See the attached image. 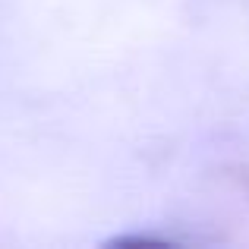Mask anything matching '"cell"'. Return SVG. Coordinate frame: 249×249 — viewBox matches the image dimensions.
Segmentation results:
<instances>
[]
</instances>
